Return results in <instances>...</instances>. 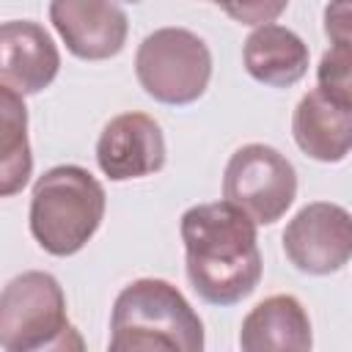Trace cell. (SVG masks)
Segmentation results:
<instances>
[{
	"label": "cell",
	"mask_w": 352,
	"mask_h": 352,
	"mask_svg": "<svg viewBox=\"0 0 352 352\" xmlns=\"http://www.w3.org/2000/svg\"><path fill=\"white\" fill-rule=\"evenodd\" d=\"M242 63L256 82L289 88L308 74L311 52L292 28L270 22L250 30L242 44Z\"/></svg>",
	"instance_id": "obj_13"
},
{
	"label": "cell",
	"mask_w": 352,
	"mask_h": 352,
	"mask_svg": "<svg viewBox=\"0 0 352 352\" xmlns=\"http://www.w3.org/2000/svg\"><path fill=\"white\" fill-rule=\"evenodd\" d=\"M283 253L305 275H333L352 258V214L333 201L305 204L283 228Z\"/></svg>",
	"instance_id": "obj_7"
},
{
	"label": "cell",
	"mask_w": 352,
	"mask_h": 352,
	"mask_svg": "<svg viewBox=\"0 0 352 352\" xmlns=\"http://www.w3.org/2000/svg\"><path fill=\"white\" fill-rule=\"evenodd\" d=\"M316 88L352 102V44H330L316 66Z\"/></svg>",
	"instance_id": "obj_15"
},
{
	"label": "cell",
	"mask_w": 352,
	"mask_h": 352,
	"mask_svg": "<svg viewBox=\"0 0 352 352\" xmlns=\"http://www.w3.org/2000/svg\"><path fill=\"white\" fill-rule=\"evenodd\" d=\"M33 176L25 96L0 85V198L25 190Z\"/></svg>",
	"instance_id": "obj_14"
},
{
	"label": "cell",
	"mask_w": 352,
	"mask_h": 352,
	"mask_svg": "<svg viewBox=\"0 0 352 352\" xmlns=\"http://www.w3.org/2000/svg\"><path fill=\"white\" fill-rule=\"evenodd\" d=\"M28 352H85V338L82 333L69 322L52 341L36 346V349H28Z\"/></svg>",
	"instance_id": "obj_18"
},
{
	"label": "cell",
	"mask_w": 352,
	"mask_h": 352,
	"mask_svg": "<svg viewBox=\"0 0 352 352\" xmlns=\"http://www.w3.org/2000/svg\"><path fill=\"white\" fill-rule=\"evenodd\" d=\"M66 324V294L55 275L28 270L0 289V346L6 352L36 349Z\"/></svg>",
	"instance_id": "obj_6"
},
{
	"label": "cell",
	"mask_w": 352,
	"mask_h": 352,
	"mask_svg": "<svg viewBox=\"0 0 352 352\" xmlns=\"http://www.w3.org/2000/svg\"><path fill=\"white\" fill-rule=\"evenodd\" d=\"M297 198V170L275 146L245 143L223 170V201L256 226L278 223Z\"/></svg>",
	"instance_id": "obj_5"
},
{
	"label": "cell",
	"mask_w": 352,
	"mask_h": 352,
	"mask_svg": "<svg viewBox=\"0 0 352 352\" xmlns=\"http://www.w3.org/2000/svg\"><path fill=\"white\" fill-rule=\"evenodd\" d=\"M165 135L148 113L113 116L96 140V165L110 182L146 179L165 168Z\"/></svg>",
	"instance_id": "obj_8"
},
{
	"label": "cell",
	"mask_w": 352,
	"mask_h": 352,
	"mask_svg": "<svg viewBox=\"0 0 352 352\" xmlns=\"http://www.w3.org/2000/svg\"><path fill=\"white\" fill-rule=\"evenodd\" d=\"M50 22L63 38L66 50L80 60L116 58L129 33L126 11L104 0H52Z\"/></svg>",
	"instance_id": "obj_9"
},
{
	"label": "cell",
	"mask_w": 352,
	"mask_h": 352,
	"mask_svg": "<svg viewBox=\"0 0 352 352\" xmlns=\"http://www.w3.org/2000/svg\"><path fill=\"white\" fill-rule=\"evenodd\" d=\"M324 33L330 44H352V6L333 3L324 8Z\"/></svg>",
	"instance_id": "obj_16"
},
{
	"label": "cell",
	"mask_w": 352,
	"mask_h": 352,
	"mask_svg": "<svg viewBox=\"0 0 352 352\" xmlns=\"http://www.w3.org/2000/svg\"><path fill=\"white\" fill-rule=\"evenodd\" d=\"M286 8V3H242V6H223L226 14H231L234 19H239L242 25H270L275 22V16Z\"/></svg>",
	"instance_id": "obj_17"
},
{
	"label": "cell",
	"mask_w": 352,
	"mask_h": 352,
	"mask_svg": "<svg viewBox=\"0 0 352 352\" xmlns=\"http://www.w3.org/2000/svg\"><path fill=\"white\" fill-rule=\"evenodd\" d=\"M204 322L162 278L126 283L110 311L107 352H204Z\"/></svg>",
	"instance_id": "obj_2"
},
{
	"label": "cell",
	"mask_w": 352,
	"mask_h": 352,
	"mask_svg": "<svg viewBox=\"0 0 352 352\" xmlns=\"http://www.w3.org/2000/svg\"><path fill=\"white\" fill-rule=\"evenodd\" d=\"M314 330L308 311L292 294L264 297L239 327L242 352H311Z\"/></svg>",
	"instance_id": "obj_12"
},
{
	"label": "cell",
	"mask_w": 352,
	"mask_h": 352,
	"mask_svg": "<svg viewBox=\"0 0 352 352\" xmlns=\"http://www.w3.org/2000/svg\"><path fill=\"white\" fill-rule=\"evenodd\" d=\"M292 135L300 151L316 162L346 160L352 148V102L311 88L294 107Z\"/></svg>",
	"instance_id": "obj_11"
},
{
	"label": "cell",
	"mask_w": 352,
	"mask_h": 352,
	"mask_svg": "<svg viewBox=\"0 0 352 352\" xmlns=\"http://www.w3.org/2000/svg\"><path fill=\"white\" fill-rule=\"evenodd\" d=\"M256 223L226 201L195 204L182 214L184 270L190 286L209 305H236L261 280Z\"/></svg>",
	"instance_id": "obj_1"
},
{
	"label": "cell",
	"mask_w": 352,
	"mask_h": 352,
	"mask_svg": "<svg viewBox=\"0 0 352 352\" xmlns=\"http://www.w3.org/2000/svg\"><path fill=\"white\" fill-rule=\"evenodd\" d=\"M107 195L102 182L82 165L44 170L30 192V234L36 245L58 258L80 253L104 220Z\"/></svg>",
	"instance_id": "obj_3"
},
{
	"label": "cell",
	"mask_w": 352,
	"mask_h": 352,
	"mask_svg": "<svg viewBox=\"0 0 352 352\" xmlns=\"http://www.w3.org/2000/svg\"><path fill=\"white\" fill-rule=\"evenodd\" d=\"M135 77L160 104H192L209 88L212 52L206 41L187 28H157L138 44Z\"/></svg>",
	"instance_id": "obj_4"
},
{
	"label": "cell",
	"mask_w": 352,
	"mask_h": 352,
	"mask_svg": "<svg viewBox=\"0 0 352 352\" xmlns=\"http://www.w3.org/2000/svg\"><path fill=\"white\" fill-rule=\"evenodd\" d=\"M60 72V52L44 25L33 19L0 22V85L33 96L41 94Z\"/></svg>",
	"instance_id": "obj_10"
}]
</instances>
